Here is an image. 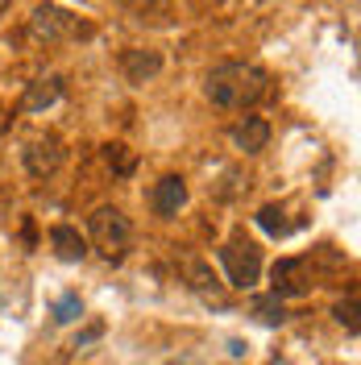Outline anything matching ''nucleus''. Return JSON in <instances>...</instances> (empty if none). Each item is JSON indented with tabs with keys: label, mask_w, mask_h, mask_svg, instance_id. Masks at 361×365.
Here are the masks:
<instances>
[{
	"label": "nucleus",
	"mask_w": 361,
	"mask_h": 365,
	"mask_svg": "<svg viewBox=\"0 0 361 365\" xmlns=\"http://www.w3.org/2000/svg\"><path fill=\"white\" fill-rule=\"evenodd\" d=\"M203 91L216 108H228V113H241V108H253L258 100H266L270 91V75L258 67V63H241V58H228V63H216L203 79Z\"/></svg>",
	"instance_id": "nucleus-1"
},
{
	"label": "nucleus",
	"mask_w": 361,
	"mask_h": 365,
	"mask_svg": "<svg viewBox=\"0 0 361 365\" xmlns=\"http://www.w3.org/2000/svg\"><path fill=\"white\" fill-rule=\"evenodd\" d=\"M88 241L104 253V257H121V253L129 250V241H133V225H129V216H125L121 207L100 204L88 216Z\"/></svg>",
	"instance_id": "nucleus-2"
},
{
	"label": "nucleus",
	"mask_w": 361,
	"mask_h": 365,
	"mask_svg": "<svg viewBox=\"0 0 361 365\" xmlns=\"http://www.w3.org/2000/svg\"><path fill=\"white\" fill-rule=\"evenodd\" d=\"M216 257H220V266L228 274V287H237V291H253L258 287V278H262V250L249 241L245 232L228 237Z\"/></svg>",
	"instance_id": "nucleus-3"
},
{
	"label": "nucleus",
	"mask_w": 361,
	"mask_h": 365,
	"mask_svg": "<svg viewBox=\"0 0 361 365\" xmlns=\"http://www.w3.org/2000/svg\"><path fill=\"white\" fill-rule=\"evenodd\" d=\"M316 287V270L312 257H278L270 266V299H303Z\"/></svg>",
	"instance_id": "nucleus-4"
},
{
	"label": "nucleus",
	"mask_w": 361,
	"mask_h": 365,
	"mask_svg": "<svg viewBox=\"0 0 361 365\" xmlns=\"http://www.w3.org/2000/svg\"><path fill=\"white\" fill-rule=\"evenodd\" d=\"M29 29H34V38H38V42H63V38L91 34L79 17H71L67 9H59V4H38V9H34V17H29Z\"/></svg>",
	"instance_id": "nucleus-5"
},
{
	"label": "nucleus",
	"mask_w": 361,
	"mask_h": 365,
	"mask_svg": "<svg viewBox=\"0 0 361 365\" xmlns=\"http://www.w3.org/2000/svg\"><path fill=\"white\" fill-rule=\"evenodd\" d=\"M63 158H67L63 137H54V133L34 137V141H25V150H21V162H25V175L29 179H50L63 166Z\"/></svg>",
	"instance_id": "nucleus-6"
},
{
	"label": "nucleus",
	"mask_w": 361,
	"mask_h": 365,
	"mask_svg": "<svg viewBox=\"0 0 361 365\" xmlns=\"http://www.w3.org/2000/svg\"><path fill=\"white\" fill-rule=\"evenodd\" d=\"M162 71V50H150V46H129L125 54H121V75L141 88V83H150V79H158Z\"/></svg>",
	"instance_id": "nucleus-7"
},
{
	"label": "nucleus",
	"mask_w": 361,
	"mask_h": 365,
	"mask_svg": "<svg viewBox=\"0 0 361 365\" xmlns=\"http://www.w3.org/2000/svg\"><path fill=\"white\" fill-rule=\"evenodd\" d=\"M150 207H154V216H162V220L179 216L183 207H187V179L183 175H162L154 182V191H150Z\"/></svg>",
	"instance_id": "nucleus-8"
},
{
	"label": "nucleus",
	"mask_w": 361,
	"mask_h": 365,
	"mask_svg": "<svg viewBox=\"0 0 361 365\" xmlns=\"http://www.w3.org/2000/svg\"><path fill=\"white\" fill-rule=\"evenodd\" d=\"M266 141H270V120L266 116H245V120L233 125V145L241 154H262Z\"/></svg>",
	"instance_id": "nucleus-9"
},
{
	"label": "nucleus",
	"mask_w": 361,
	"mask_h": 365,
	"mask_svg": "<svg viewBox=\"0 0 361 365\" xmlns=\"http://www.w3.org/2000/svg\"><path fill=\"white\" fill-rule=\"evenodd\" d=\"M50 250L59 262H83L88 257V237L75 225H54L50 228Z\"/></svg>",
	"instance_id": "nucleus-10"
},
{
	"label": "nucleus",
	"mask_w": 361,
	"mask_h": 365,
	"mask_svg": "<svg viewBox=\"0 0 361 365\" xmlns=\"http://www.w3.org/2000/svg\"><path fill=\"white\" fill-rule=\"evenodd\" d=\"M59 100H63V79H59V75H42V79L29 83L21 108L25 113H46V108H54Z\"/></svg>",
	"instance_id": "nucleus-11"
},
{
	"label": "nucleus",
	"mask_w": 361,
	"mask_h": 365,
	"mask_svg": "<svg viewBox=\"0 0 361 365\" xmlns=\"http://www.w3.org/2000/svg\"><path fill=\"white\" fill-rule=\"evenodd\" d=\"M258 228L262 232H270V237H287L291 232V220H287V207H278V204H266L262 212H258Z\"/></svg>",
	"instance_id": "nucleus-12"
},
{
	"label": "nucleus",
	"mask_w": 361,
	"mask_h": 365,
	"mask_svg": "<svg viewBox=\"0 0 361 365\" xmlns=\"http://www.w3.org/2000/svg\"><path fill=\"white\" fill-rule=\"evenodd\" d=\"M104 162H108V170L113 175H133V154H129V145H121V141H113V145H104Z\"/></svg>",
	"instance_id": "nucleus-13"
},
{
	"label": "nucleus",
	"mask_w": 361,
	"mask_h": 365,
	"mask_svg": "<svg viewBox=\"0 0 361 365\" xmlns=\"http://www.w3.org/2000/svg\"><path fill=\"white\" fill-rule=\"evenodd\" d=\"M253 316L262 324H270V328H278V324H287V307L278 299H253Z\"/></svg>",
	"instance_id": "nucleus-14"
},
{
	"label": "nucleus",
	"mask_w": 361,
	"mask_h": 365,
	"mask_svg": "<svg viewBox=\"0 0 361 365\" xmlns=\"http://www.w3.org/2000/svg\"><path fill=\"white\" fill-rule=\"evenodd\" d=\"M332 316H337L349 332H357V291H349V295L340 299L337 307H332Z\"/></svg>",
	"instance_id": "nucleus-15"
},
{
	"label": "nucleus",
	"mask_w": 361,
	"mask_h": 365,
	"mask_svg": "<svg viewBox=\"0 0 361 365\" xmlns=\"http://www.w3.org/2000/svg\"><path fill=\"white\" fill-rule=\"evenodd\" d=\"M187 270H191V287H195V291H203V295H216V274L208 270L203 262H191Z\"/></svg>",
	"instance_id": "nucleus-16"
},
{
	"label": "nucleus",
	"mask_w": 361,
	"mask_h": 365,
	"mask_svg": "<svg viewBox=\"0 0 361 365\" xmlns=\"http://www.w3.org/2000/svg\"><path fill=\"white\" fill-rule=\"evenodd\" d=\"M79 312H83V303H79L75 295H67L63 303H59V307H54V319H59V324H71V319L79 316Z\"/></svg>",
	"instance_id": "nucleus-17"
},
{
	"label": "nucleus",
	"mask_w": 361,
	"mask_h": 365,
	"mask_svg": "<svg viewBox=\"0 0 361 365\" xmlns=\"http://www.w3.org/2000/svg\"><path fill=\"white\" fill-rule=\"evenodd\" d=\"M100 332H104V328H100V324H91L88 332H83V336H79V341H75V349H83V344H88V341H96V336H100Z\"/></svg>",
	"instance_id": "nucleus-18"
},
{
	"label": "nucleus",
	"mask_w": 361,
	"mask_h": 365,
	"mask_svg": "<svg viewBox=\"0 0 361 365\" xmlns=\"http://www.w3.org/2000/svg\"><path fill=\"white\" fill-rule=\"evenodd\" d=\"M4 13H9V4H4V0H0V17H4Z\"/></svg>",
	"instance_id": "nucleus-19"
}]
</instances>
